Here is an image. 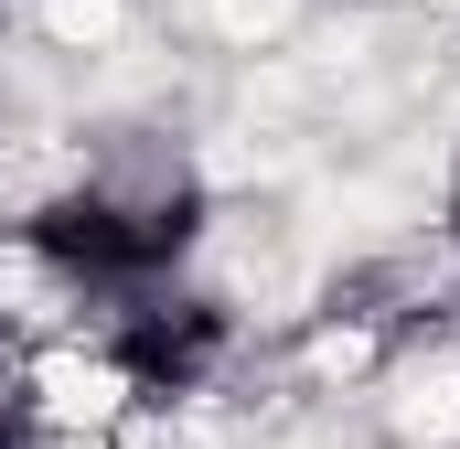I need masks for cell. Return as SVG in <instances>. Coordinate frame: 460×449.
Instances as JSON below:
<instances>
[{
	"instance_id": "6da1fadb",
	"label": "cell",
	"mask_w": 460,
	"mask_h": 449,
	"mask_svg": "<svg viewBox=\"0 0 460 449\" xmlns=\"http://www.w3.org/2000/svg\"><path fill=\"white\" fill-rule=\"evenodd\" d=\"M204 246V182L172 161H128V172H86L54 204L22 215V257L86 300H150L172 289V268Z\"/></svg>"
},
{
	"instance_id": "7a4b0ae2",
	"label": "cell",
	"mask_w": 460,
	"mask_h": 449,
	"mask_svg": "<svg viewBox=\"0 0 460 449\" xmlns=\"http://www.w3.org/2000/svg\"><path fill=\"white\" fill-rule=\"evenodd\" d=\"M32 439V407H22V385H0V449H22Z\"/></svg>"
},
{
	"instance_id": "3957f363",
	"label": "cell",
	"mask_w": 460,
	"mask_h": 449,
	"mask_svg": "<svg viewBox=\"0 0 460 449\" xmlns=\"http://www.w3.org/2000/svg\"><path fill=\"white\" fill-rule=\"evenodd\" d=\"M450 257H460V193H450Z\"/></svg>"
}]
</instances>
